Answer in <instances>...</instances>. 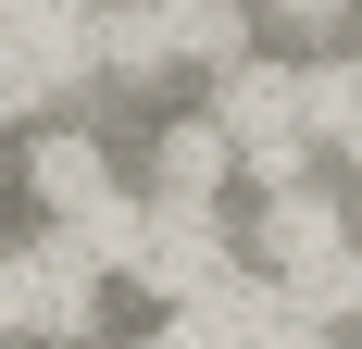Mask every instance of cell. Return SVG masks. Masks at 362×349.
<instances>
[{
  "label": "cell",
  "instance_id": "obj_2",
  "mask_svg": "<svg viewBox=\"0 0 362 349\" xmlns=\"http://www.w3.org/2000/svg\"><path fill=\"white\" fill-rule=\"evenodd\" d=\"M25 187H37V212H50V225H75V212L112 187V162H100V138H75V125H63V138L25 150Z\"/></svg>",
  "mask_w": 362,
  "mask_h": 349
},
{
  "label": "cell",
  "instance_id": "obj_5",
  "mask_svg": "<svg viewBox=\"0 0 362 349\" xmlns=\"http://www.w3.org/2000/svg\"><path fill=\"white\" fill-rule=\"evenodd\" d=\"M163 25H175V50L187 63H250V13H238V0H175V13H163Z\"/></svg>",
  "mask_w": 362,
  "mask_h": 349
},
{
  "label": "cell",
  "instance_id": "obj_7",
  "mask_svg": "<svg viewBox=\"0 0 362 349\" xmlns=\"http://www.w3.org/2000/svg\"><path fill=\"white\" fill-rule=\"evenodd\" d=\"M275 13H325V0H275Z\"/></svg>",
  "mask_w": 362,
  "mask_h": 349
},
{
  "label": "cell",
  "instance_id": "obj_3",
  "mask_svg": "<svg viewBox=\"0 0 362 349\" xmlns=\"http://www.w3.org/2000/svg\"><path fill=\"white\" fill-rule=\"evenodd\" d=\"M63 237H75V262H88V275H125V262H138V237H150V212H138V187H100V200H88V212H75V225H63Z\"/></svg>",
  "mask_w": 362,
  "mask_h": 349
},
{
  "label": "cell",
  "instance_id": "obj_6",
  "mask_svg": "<svg viewBox=\"0 0 362 349\" xmlns=\"http://www.w3.org/2000/svg\"><path fill=\"white\" fill-rule=\"evenodd\" d=\"M225 174H238V150H225L213 125H200V112H187L175 138H163V187H175V200H213Z\"/></svg>",
  "mask_w": 362,
  "mask_h": 349
},
{
  "label": "cell",
  "instance_id": "obj_1",
  "mask_svg": "<svg viewBox=\"0 0 362 349\" xmlns=\"http://www.w3.org/2000/svg\"><path fill=\"white\" fill-rule=\"evenodd\" d=\"M200 125H213L225 150H275V138H300V125H288V75H275V63H225Z\"/></svg>",
  "mask_w": 362,
  "mask_h": 349
},
{
  "label": "cell",
  "instance_id": "obj_4",
  "mask_svg": "<svg viewBox=\"0 0 362 349\" xmlns=\"http://www.w3.org/2000/svg\"><path fill=\"white\" fill-rule=\"evenodd\" d=\"M262 237H275V262H288V275H313V262H350V249H337V200H325V187H275Z\"/></svg>",
  "mask_w": 362,
  "mask_h": 349
}]
</instances>
